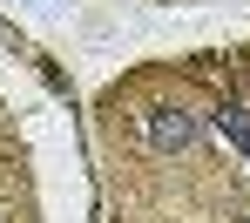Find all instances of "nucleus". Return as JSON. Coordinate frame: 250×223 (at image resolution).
<instances>
[{"instance_id":"obj_1","label":"nucleus","mask_w":250,"mask_h":223,"mask_svg":"<svg viewBox=\"0 0 250 223\" xmlns=\"http://www.w3.org/2000/svg\"><path fill=\"white\" fill-rule=\"evenodd\" d=\"M142 135H149L163 156H183V149L203 135V122H196L189 108H149V115H142Z\"/></svg>"},{"instance_id":"obj_2","label":"nucleus","mask_w":250,"mask_h":223,"mask_svg":"<svg viewBox=\"0 0 250 223\" xmlns=\"http://www.w3.org/2000/svg\"><path fill=\"white\" fill-rule=\"evenodd\" d=\"M209 122H216V135H223L230 149H244V156H250V108H237V101H223V108H216Z\"/></svg>"}]
</instances>
